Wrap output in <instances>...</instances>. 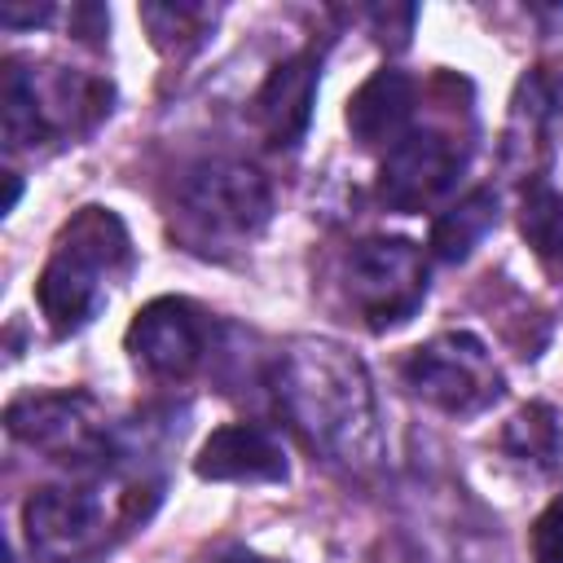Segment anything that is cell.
<instances>
[{"label":"cell","instance_id":"1","mask_svg":"<svg viewBox=\"0 0 563 563\" xmlns=\"http://www.w3.org/2000/svg\"><path fill=\"white\" fill-rule=\"evenodd\" d=\"M273 396L290 431L339 466H369L383 453L378 400L365 361L334 339H295L273 365Z\"/></svg>","mask_w":563,"mask_h":563},{"label":"cell","instance_id":"2","mask_svg":"<svg viewBox=\"0 0 563 563\" xmlns=\"http://www.w3.org/2000/svg\"><path fill=\"white\" fill-rule=\"evenodd\" d=\"M128 246V229L110 207H79L62 224L53 255L35 282V303L53 334H75L92 321L110 277H119L132 260Z\"/></svg>","mask_w":563,"mask_h":563},{"label":"cell","instance_id":"3","mask_svg":"<svg viewBox=\"0 0 563 563\" xmlns=\"http://www.w3.org/2000/svg\"><path fill=\"white\" fill-rule=\"evenodd\" d=\"M273 216L268 180L242 158H202L176 185L172 233L198 255L242 251Z\"/></svg>","mask_w":563,"mask_h":563},{"label":"cell","instance_id":"4","mask_svg":"<svg viewBox=\"0 0 563 563\" xmlns=\"http://www.w3.org/2000/svg\"><path fill=\"white\" fill-rule=\"evenodd\" d=\"M110 110V84L75 75L62 66H22L4 62L0 79V128L9 150H35L66 132L92 128Z\"/></svg>","mask_w":563,"mask_h":563},{"label":"cell","instance_id":"5","mask_svg":"<svg viewBox=\"0 0 563 563\" xmlns=\"http://www.w3.org/2000/svg\"><path fill=\"white\" fill-rule=\"evenodd\" d=\"M343 295L369 330L409 321L427 299V255L409 238H365L343 260Z\"/></svg>","mask_w":563,"mask_h":563},{"label":"cell","instance_id":"6","mask_svg":"<svg viewBox=\"0 0 563 563\" xmlns=\"http://www.w3.org/2000/svg\"><path fill=\"white\" fill-rule=\"evenodd\" d=\"M400 374L418 400H427L431 409L453 413V418L479 413L501 396V374L493 365V352L471 330H444V334L418 343L405 356Z\"/></svg>","mask_w":563,"mask_h":563},{"label":"cell","instance_id":"7","mask_svg":"<svg viewBox=\"0 0 563 563\" xmlns=\"http://www.w3.org/2000/svg\"><path fill=\"white\" fill-rule=\"evenodd\" d=\"M114 515L123 523L128 510H110L101 488H84V484H48L35 488L22 506V532L35 559L44 563H79L88 554H97L110 537Z\"/></svg>","mask_w":563,"mask_h":563},{"label":"cell","instance_id":"8","mask_svg":"<svg viewBox=\"0 0 563 563\" xmlns=\"http://www.w3.org/2000/svg\"><path fill=\"white\" fill-rule=\"evenodd\" d=\"M4 427L13 440L48 453L53 462H106V422L88 391H26L4 409Z\"/></svg>","mask_w":563,"mask_h":563},{"label":"cell","instance_id":"9","mask_svg":"<svg viewBox=\"0 0 563 563\" xmlns=\"http://www.w3.org/2000/svg\"><path fill=\"white\" fill-rule=\"evenodd\" d=\"M132 361L154 374V378H189L207 352H211V317L194 303V299H180V295H163V299H150L128 334H123Z\"/></svg>","mask_w":563,"mask_h":563},{"label":"cell","instance_id":"10","mask_svg":"<svg viewBox=\"0 0 563 563\" xmlns=\"http://www.w3.org/2000/svg\"><path fill=\"white\" fill-rule=\"evenodd\" d=\"M462 163H466V154L449 132H440V128L405 132L378 167V198L405 216L427 211L431 202H440L453 189Z\"/></svg>","mask_w":563,"mask_h":563},{"label":"cell","instance_id":"11","mask_svg":"<svg viewBox=\"0 0 563 563\" xmlns=\"http://www.w3.org/2000/svg\"><path fill=\"white\" fill-rule=\"evenodd\" d=\"M317 75L321 57L317 48H303L268 70V79L255 92V123L273 150H295L308 132L312 101H317Z\"/></svg>","mask_w":563,"mask_h":563},{"label":"cell","instance_id":"12","mask_svg":"<svg viewBox=\"0 0 563 563\" xmlns=\"http://www.w3.org/2000/svg\"><path fill=\"white\" fill-rule=\"evenodd\" d=\"M194 475L211 484H277L286 479V453L273 431L255 422H229L202 440Z\"/></svg>","mask_w":563,"mask_h":563},{"label":"cell","instance_id":"13","mask_svg":"<svg viewBox=\"0 0 563 563\" xmlns=\"http://www.w3.org/2000/svg\"><path fill=\"white\" fill-rule=\"evenodd\" d=\"M347 132L365 145V150H391L405 132H409V119H413V79L405 70H374L352 97H347Z\"/></svg>","mask_w":563,"mask_h":563},{"label":"cell","instance_id":"14","mask_svg":"<svg viewBox=\"0 0 563 563\" xmlns=\"http://www.w3.org/2000/svg\"><path fill=\"white\" fill-rule=\"evenodd\" d=\"M216 18H220V9L216 4H198V0H154V4H141V22H145L150 40L167 57L194 53L211 35Z\"/></svg>","mask_w":563,"mask_h":563},{"label":"cell","instance_id":"15","mask_svg":"<svg viewBox=\"0 0 563 563\" xmlns=\"http://www.w3.org/2000/svg\"><path fill=\"white\" fill-rule=\"evenodd\" d=\"M497 224V194L493 189H471L462 202H453L449 211L435 216L431 224V251L449 264L466 260L484 238L488 229Z\"/></svg>","mask_w":563,"mask_h":563},{"label":"cell","instance_id":"16","mask_svg":"<svg viewBox=\"0 0 563 563\" xmlns=\"http://www.w3.org/2000/svg\"><path fill=\"white\" fill-rule=\"evenodd\" d=\"M506 453L519 462H537V466H559L563 462V440H559V422L545 405H528L510 418L506 435H501Z\"/></svg>","mask_w":563,"mask_h":563},{"label":"cell","instance_id":"17","mask_svg":"<svg viewBox=\"0 0 563 563\" xmlns=\"http://www.w3.org/2000/svg\"><path fill=\"white\" fill-rule=\"evenodd\" d=\"M519 229L541 255H563V194L550 180H532L523 189Z\"/></svg>","mask_w":563,"mask_h":563},{"label":"cell","instance_id":"18","mask_svg":"<svg viewBox=\"0 0 563 563\" xmlns=\"http://www.w3.org/2000/svg\"><path fill=\"white\" fill-rule=\"evenodd\" d=\"M528 554H532V563H563V493L532 519Z\"/></svg>","mask_w":563,"mask_h":563},{"label":"cell","instance_id":"19","mask_svg":"<svg viewBox=\"0 0 563 563\" xmlns=\"http://www.w3.org/2000/svg\"><path fill=\"white\" fill-rule=\"evenodd\" d=\"M48 13H53V4H35V9H18L13 0L0 9V22L4 26H40V22H48Z\"/></svg>","mask_w":563,"mask_h":563},{"label":"cell","instance_id":"20","mask_svg":"<svg viewBox=\"0 0 563 563\" xmlns=\"http://www.w3.org/2000/svg\"><path fill=\"white\" fill-rule=\"evenodd\" d=\"M211 563H282V559H268V554H255L246 545H229L220 554H211Z\"/></svg>","mask_w":563,"mask_h":563}]
</instances>
